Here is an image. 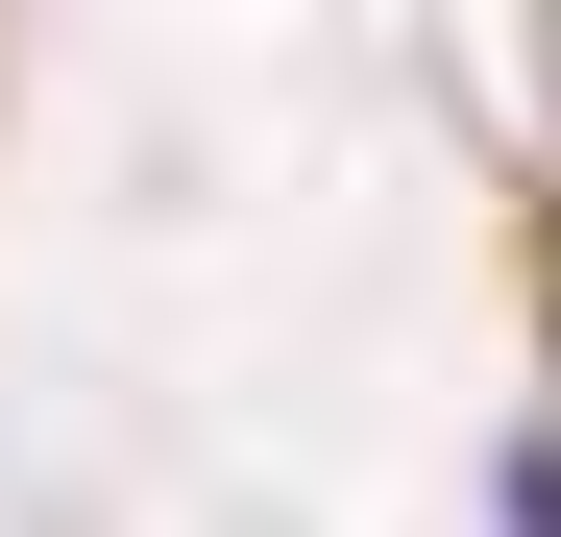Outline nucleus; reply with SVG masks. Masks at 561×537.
Wrapping results in <instances>:
<instances>
[{
  "label": "nucleus",
  "instance_id": "1",
  "mask_svg": "<svg viewBox=\"0 0 561 537\" xmlns=\"http://www.w3.org/2000/svg\"><path fill=\"white\" fill-rule=\"evenodd\" d=\"M489 537H561V439H513V465H489Z\"/></svg>",
  "mask_w": 561,
  "mask_h": 537
}]
</instances>
